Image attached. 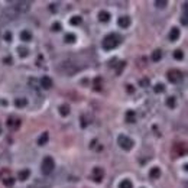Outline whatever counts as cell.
Segmentation results:
<instances>
[{"instance_id": "6da1fadb", "label": "cell", "mask_w": 188, "mask_h": 188, "mask_svg": "<svg viewBox=\"0 0 188 188\" xmlns=\"http://www.w3.org/2000/svg\"><path fill=\"white\" fill-rule=\"evenodd\" d=\"M119 42H120V36L116 35V33H110V35H107V36L103 39L101 46H103L106 51H111V49H114V48L119 45Z\"/></svg>"}, {"instance_id": "7a4b0ae2", "label": "cell", "mask_w": 188, "mask_h": 188, "mask_svg": "<svg viewBox=\"0 0 188 188\" xmlns=\"http://www.w3.org/2000/svg\"><path fill=\"white\" fill-rule=\"evenodd\" d=\"M54 168H55V162H54V159H52L51 156H45L44 161H42V166H41V169H42L44 175H51V174H52V171H54Z\"/></svg>"}, {"instance_id": "3957f363", "label": "cell", "mask_w": 188, "mask_h": 188, "mask_svg": "<svg viewBox=\"0 0 188 188\" xmlns=\"http://www.w3.org/2000/svg\"><path fill=\"white\" fill-rule=\"evenodd\" d=\"M117 143L122 148L123 151H130L133 148V140L129 138V136H124V135H120L117 138Z\"/></svg>"}, {"instance_id": "277c9868", "label": "cell", "mask_w": 188, "mask_h": 188, "mask_svg": "<svg viewBox=\"0 0 188 188\" xmlns=\"http://www.w3.org/2000/svg\"><path fill=\"white\" fill-rule=\"evenodd\" d=\"M168 80L171 81V83H179L181 80H182V72L179 71V69H171V71H168Z\"/></svg>"}, {"instance_id": "5b68a950", "label": "cell", "mask_w": 188, "mask_h": 188, "mask_svg": "<svg viewBox=\"0 0 188 188\" xmlns=\"http://www.w3.org/2000/svg\"><path fill=\"white\" fill-rule=\"evenodd\" d=\"M6 124H7V127L12 129V130H18V129L20 127L22 122H20V119H19V117H16V116H10V117L7 119Z\"/></svg>"}, {"instance_id": "8992f818", "label": "cell", "mask_w": 188, "mask_h": 188, "mask_svg": "<svg viewBox=\"0 0 188 188\" xmlns=\"http://www.w3.org/2000/svg\"><path fill=\"white\" fill-rule=\"evenodd\" d=\"M174 154L177 156H182L187 154V143L185 142H177L174 145Z\"/></svg>"}, {"instance_id": "52a82bcc", "label": "cell", "mask_w": 188, "mask_h": 188, "mask_svg": "<svg viewBox=\"0 0 188 188\" xmlns=\"http://www.w3.org/2000/svg\"><path fill=\"white\" fill-rule=\"evenodd\" d=\"M31 1H18L16 4H13L15 6V9L18 10V13H25V12L29 10V7H31Z\"/></svg>"}, {"instance_id": "ba28073f", "label": "cell", "mask_w": 188, "mask_h": 188, "mask_svg": "<svg viewBox=\"0 0 188 188\" xmlns=\"http://www.w3.org/2000/svg\"><path fill=\"white\" fill-rule=\"evenodd\" d=\"M0 178H1V181H3V184H4L6 187H12V185L15 184V179L12 178L10 172L7 174V171H3L1 175H0Z\"/></svg>"}, {"instance_id": "9c48e42d", "label": "cell", "mask_w": 188, "mask_h": 188, "mask_svg": "<svg viewBox=\"0 0 188 188\" xmlns=\"http://www.w3.org/2000/svg\"><path fill=\"white\" fill-rule=\"evenodd\" d=\"M93 179L96 181V182H101L103 181V178H104V171L100 168V166H96L94 169H93Z\"/></svg>"}, {"instance_id": "30bf717a", "label": "cell", "mask_w": 188, "mask_h": 188, "mask_svg": "<svg viewBox=\"0 0 188 188\" xmlns=\"http://www.w3.org/2000/svg\"><path fill=\"white\" fill-rule=\"evenodd\" d=\"M52 86H54V83H52V80H51L49 77H46V75H45V77L41 78V87H42V89L49 90Z\"/></svg>"}, {"instance_id": "8fae6325", "label": "cell", "mask_w": 188, "mask_h": 188, "mask_svg": "<svg viewBox=\"0 0 188 188\" xmlns=\"http://www.w3.org/2000/svg\"><path fill=\"white\" fill-rule=\"evenodd\" d=\"M117 23H119V26L120 28H129L130 26V18L129 16H120L119 18V20H117Z\"/></svg>"}, {"instance_id": "7c38bea8", "label": "cell", "mask_w": 188, "mask_h": 188, "mask_svg": "<svg viewBox=\"0 0 188 188\" xmlns=\"http://www.w3.org/2000/svg\"><path fill=\"white\" fill-rule=\"evenodd\" d=\"M26 104H28V100L25 99V97H18V99L15 100V106H16L18 109L26 107Z\"/></svg>"}, {"instance_id": "4fadbf2b", "label": "cell", "mask_w": 188, "mask_h": 188, "mask_svg": "<svg viewBox=\"0 0 188 188\" xmlns=\"http://www.w3.org/2000/svg\"><path fill=\"white\" fill-rule=\"evenodd\" d=\"M178 38H179V29L178 28H172L171 32H169V39L174 42V41H177Z\"/></svg>"}, {"instance_id": "5bb4252c", "label": "cell", "mask_w": 188, "mask_h": 188, "mask_svg": "<svg viewBox=\"0 0 188 188\" xmlns=\"http://www.w3.org/2000/svg\"><path fill=\"white\" fill-rule=\"evenodd\" d=\"M126 122H129V123L136 122V113H135L133 110L126 111Z\"/></svg>"}, {"instance_id": "9a60e30c", "label": "cell", "mask_w": 188, "mask_h": 188, "mask_svg": "<svg viewBox=\"0 0 188 188\" xmlns=\"http://www.w3.org/2000/svg\"><path fill=\"white\" fill-rule=\"evenodd\" d=\"M99 20L100 22H109V20H110V13H109V12H100Z\"/></svg>"}, {"instance_id": "2e32d148", "label": "cell", "mask_w": 188, "mask_h": 188, "mask_svg": "<svg viewBox=\"0 0 188 188\" xmlns=\"http://www.w3.org/2000/svg\"><path fill=\"white\" fill-rule=\"evenodd\" d=\"M49 185H51L49 182H44V181H39V179H38V181H35V182H33L32 187L33 188H49ZM32 187H31V188H32Z\"/></svg>"}, {"instance_id": "e0dca14e", "label": "cell", "mask_w": 188, "mask_h": 188, "mask_svg": "<svg viewBox=\"0 0 188 188\" xmlns=\"http://www.w3.org/2000/svg\"><path fill=\"white\" fill-rule=\"evenodd\" d=\"M48 139H49V135L48 132H44L41 135V138H39V140H38V145H41V146H44L45 143H48Z\"/></svg>"}, {"instance_id": "ac0fdd59", "label": "cell", "mask_w": 188, "mask_h": 188, "mask_svg": "<svg viewBox=\"0 0 188 188\" xmlns=\"http://www.w3.org/2000/svg\"><path fill=\"white\" fill-rule=\"evenodd\" d=\"M20 39L25 41V42L31 41V39H32V33L28 32V31H22V32H20Z\"/></svg>"}, {"instance_id": "d6986e66", "label": "cell", "mask_w": 188, "mask_h": 188, "mask_svg": "<svg viewBox=\"0 0 188 188\" xmlns=\"http://www.w3.org/2000/svg\"><path fill=\"white\" fill-rule=\"evenodd\" d=\"M29 175H31V171H29V169H23V171L19 172V179H20V181H26V179L29 178Z\"/></svg>"}, {"instance_id": "ffe728a7", "label": "cell", "mask_w": 188, "mask_h": 188, "mask_svg": "<svg viewBox=\"0 0 188 188\" xmlns=\"http://www.w3.org/2000/svg\"><path fill=\"white\" fill-rule=\"evenodd\" d=\"M59 114H61V116H64V117H67V116L69 114V107H68L67 104L59 106Z\"/></svg>"}, {"instance_id": "44dd1931", "label": "cell", "mask_w": 188, "mask_h": 188, "mask_svg": "<svg viewBox=\"0 0 188 188\" xmlns=\"http://www.w3.org/2000/svg\"><path fill=\"white\" fill-rule=\"evenodd\" d=\"M149 175H151V178H154V179L159 178L161 177V169H159V168H152L151 172H149Z\"/></svg>"}, {"instance_id": "7402d4cb", "label": "cell", "mask_w": 188, "mask_h": 188, "mask_svg": "<svg viewBox=\"0 0 188 188\" xmlns=\"http://www.w3.org/2000/svg\"><path fill=\"white\" fill-rule=\"evenodd\" d=\"M161 58H162V52H161V49H156V51H154V52H152V61L158 62Z\"/></svg>"}, {"instance_id": "603a6c76", "label": "cell", "mask_w": 188, "mask_h": 188, "mask_svg": "<svg viewBox=\"0 0 188 188\" xmlns=\"http://www.w3.org/2000/svg\"><path fill=\"white\" fill-rule=\"evenodd\" d=\"M81 23H83V18H81V16H72V18H71V25L78 26V25H81Z\"/></svg>"}, {"instance_id": "cb8c5ba5", "label": "cell", "mask_w": 188, "mask_h": 188, "mask_svg": "<svg viewBox=\"0 0 188 188\" xmlns=\"http://www.w3.org/2000/svg\"><path fill=\"white\" fill-rule=\"evenodd\" d=\"M64 41H65L67 44H74L75 42V35L74 33H68V35H65Z\"/></svg>"}, {"instance_id": "d4e9b609", "label": "cell", "mask_w": 188, "mask_h": 188, "mask_svg": "<svg viewBox=\"0 0 188 188\" xmlns=\"http://www.w3.org/2000/svg\"><path fill=\"white\" fill-rule=\"evenodd\" d=\"M119 187L120 188H133V184H132V181H129V179H123Z\"/></svg>"}, {"instance_id": "484cf974", "label": "cell", "mask_w": 188, "mask_h": 188, "mask_svg": "<svg viewBox=\"0 0 188 188\" xmlns=\"http://www.w3.org/2000/svg\"><path fill=\"white\" fill-rule=\"evenodd\" d=\"M101 84H103V81H101V78H96V80H94V86H96L94 89L97 90V91H100V90H101V87H103Z\"/></svg>"}, {"instance_id": "4316f807", "label": "cell", "mask_w": 188, "mask_h": 188, "mask_svg": "<svg viewBox=\"0 0 188 188\" xmlns=\"http://www.w3.org/2000/svg\"><path fill=\"white\" fill-rule=\"evenodd\" d=\"M166 104H168V107L174 109V107H175V97H168V100H166Z\"/></svg>"}, {"instance_id": "83f0119b", "label": "cell", "mask_w": 188, "mask_h": 188, "mask_svg": "<svg viewBox=\"0 0 188 188\" xmlns=\"http://www.w3.org/2000/svg\"><path fill=\"white\" fill-rule=\"evenodd\" d=\"M89 123H91V120H90L87 116H83V117H81V126H83V127H87Z\"/></svg>"}, {"instance_id": "f1b7e54d", "label": "cell", "mask_w": 188, "mask_h": 188, "mask_svg": "<svg viewBox=\"0 0 188 188\" xmlns=\"http://www.w3.org/2000/svg\"><path fill=\"white\" fill-rule=\"evenodd\" d=\"M154 90H155V93H164L165 91V86L164 84H156Z\"/></svg>"}, {"instance_id": "f546056e", "label": "cell", "mask_w": 188, "mask_h": 188, "mask_svg": "<svg viewBox=\"0 0 188 188\" xmlns=\"http://www.w3.org/2000/svg\"><path fill=\"white\" fill-rule=\"evenodd\" d=\"M174 58H175V59H182V58H184V54H182V51L177 49V51L174 52Z\"/></svg>"}, {"instance_id": "4dcf8cb0", "label": "cell", "mask_w": 188, "mask_h": 188, "mask_svg": "<svg viewBox=\"0 0 188 188\" xmlns=\"http://www.w3.org/2000/svg\"><path fill=\"white\" fill-rule=\"evenodd\" d=\"M155 4H156V7H166V4H168V1H166V0H161V1L158 0V1H156V3H155Z\"/></svg>"}, {"instance_id": "1f68e13d", "label": "cell", "mask_w": 188, "mask_h": 188, "mask_svg": "<svg viewBox=\"0 0 188 188\" xmlns=\"http://www.w3.org/2000/svg\"><path fill=\"white\" fill-rule=\"evenodd\" d=\"M18 51H19V55H20V56H26V55H28V49H26V48H19Z\"/></svg>"}, {"instance_id": "d6a6232c", "label": "cell", "mask_w": 188, "mask_h": 188, "mask_svg": "<svg viewBox=\"0 0 188 188\" xmlns=\"http://www.w3.org/2000/svg\"><path fill=\"white\" fill-rule=\"evenodd\" d=\"M126 67V62L124 61H120V64H119V68H117V74H120L122 72V69Z\"/></svg>"}, {"instance_id": "836d02e7", "label": "cell", "mask_w": 188, "mask_h": 188, "mask_svg": "<svg viewBox=\"0 0 188 188\" xmlns=\"http://www.w3.org/2000/svg\"><path fill=\"white\" fill-rule=\"evenodd\" d=\"M52 31H55V32L61 31V23H54L52 25Z\"/></svg>"}, {"instance_id": "e575fe53", "label": "cell", "mask_w": 188, "mask_h": 188, "mask_svg": "<svg viewBox=\"0 0 188 188\" xmlns=\"http://www.w3.org/2000/svg\"><path fill=\"white\" fill-rule=\"evenodd\" d=\"M140 86H142V87H146V86H149V80H148V78H143V80L140 81Z\"/></svg>"}, {"instance_id": "d590c367", "label": "cell", "mask_w": 188, "mask_h": 188, "mask_svg": "<svg viewBox=\"0 0 188 188\" xmlns=\"http://www.w3.org/2000/svg\"><path fill=\"white\" fill-rule=\"evenodd\" d=\"M4 39H6L7 42H10V41H12V33L10 32H6V35H4Z\"/></svg>"}, {"instance_id": "8d00e7d4", "label": "cell", "mask_w": 188, "mask_h": 188, "mask_svg": "<svg viewBox=\"0 0 188 188\" xmlns=\"http://www.w3.org/2000/svg\"><path fill=\"white\" fill-rule=\"evenodd\" d=\"M4 64H12V58H4Z\"/></svg>"}, {"instance_id": "74e56055", "label": "cell", "mask_w": 188, "mask_h": 188, "mask_svg": "<svg viewBox=\"0 0 188 188\" xmlns=\"http://www.w3.org/2000/svg\"><path fill=\"white\" fill-rule=\"evenodd\" d=\"M51 10H52V12H55V10H56V6H55V3H52V4H51Z\"/></svg>"}, {"instance_id": "f35d334b", "label": "cell", "mask_w": 188, "mask_h": 188, "mask_svg": "<svg viewBox=\"0 0 188 188\" xmlns=\"http://www.w3.org/2000/svg\"><path fill=\"white\" fill-rule=\"evenodd\" d=\"M127 91H129V93H133V87H132V86H127Z\"/></svg>"}, {"instance_id": "ab89813d", "label": "cell", "mask_w": 188, "mask_h": 188, "mask_svg": "<svg viewBox=\"0 0 188 188\" xmlns=\"http://www.w3.org/2000/svg\"><path fill=\"white\" fill-rule=\"evenodd\" d=\"M0 133H1V129H0Z\"/></svg>"}]
</instances>
